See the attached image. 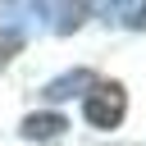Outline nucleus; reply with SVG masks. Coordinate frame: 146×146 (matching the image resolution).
I'll use <instances>...</instances> for the list:
<instances>
[{"label":"nucleus","mask_w":146,"mask_h":146,"mask_svg":"<svg viewBox=\"0 0 146 146\" xmlns=\"http://www.w3.org/2000/svg\"><path fill=\"white\" fill-rule=\"evenodd\" d=\"M14 46H18V32H0V68H5V59L14 55Z\"/></svg>","instance_id":"4"},{"label":"nucleus","mask_w":146,"mask_h":146,"mask_svg":"<svg viewBox=\"0 0 146 146\" xmlns=\"http://www.w3.org/2000/svg\"><path fill=\"white\" fill-rule=\"evenodd\" d=\"M64 128H68V123H64L59 110H36V114H27V119L18 123V132H23L27 141H55Z\"/></svg>","instance_id":"3"},{"label":"nucleus","mask_w":146,"mask_h":146,"mask_svg":"<svg viewBox=\"0 0 146 146\" xmlns=\"http://www.w3.org/2000/svg\"><path fill=\"white\" fill-rule=\"evenodd\" d=\"M87 123L91 128H100V132H114L119 123H123V114H128V91L119 87V82H96L91 91H87Z\"/></svg>","instance_id":"1"},{"label":"nucleus","mask_w":146,"mask_h":146,"mask_svg":"<svg viewBox=\"0 0 146 146\" xmlns=\"http://www.w3.org/2000/svg\"><path fill=\"white\" fill-rule=\"evenodd\" d=\"M91 87H96V73H91V68H68V73L50 78V82L41 87V96H46V100H68V96H82V91H91Z\"/></svg>","instance_id":"2"}]
</instances>
